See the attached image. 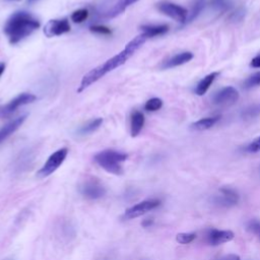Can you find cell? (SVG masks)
<instances>
[{"label":"cell","mask_w":260,"mask_h":260,"mask_svg":"<svg viewBox=\"0 0 260 260\" xmlns=\"http://www.w3.org/2000/svg\"><path fill=\"white\" fill-rule=\"evenodd\" d=\"M69 30H70V24L66 18L51 19L46 23L44 27V34L48 38L58 37L68 32Z\"/></svg>","instance_id":"cell-10"},{"label":"cell","mask_w":260,"mask_h":260,"mask_svg":"<svg viewBox=\"0 0 260 260\" xmlns=\"http://www.w3.org/2000/svg\"><path fill=\"white\" fill-rule=\"evenodd\" d=\"M88 16V11L87 9L81 8V9H77L75 10L72 14H71V20L75 23H81L83 22Z\"/></svg>","instance_id":"cell-27"},{"label":"cell","mask_w":260,"mask_h":260,"mask_svg":"<svg viewBox=\"0 0 260 260\" xmlns=\"http://www.w3.org/2000/svg\"><path fill=\"white\" fill-rule=\"evenodd\" d=\"M196 239V234L195 233H180L176 236V241L179 244L186 245L192 243Z\"/></svg>","instance_id":"cell-26"},{"label":"cell","mask_w":260,"mask_h":260,"mask_svg":"<svg viewBox=\"0 0 260 260\" xmlns=\"http://www.w3.org/2000/svg\"><path fill=\"white\" fill-rule=\"evenodd\" d=\"M144 125V115L140 111H133L130 116V133L132 137H136L142 130Z\"/></svg>","instance_id":"cell-15"},{"label":"cell","mask_w":260,"mask_h":260,"mask_svg":"<svg viewBox=\"0 0 260 260\" xmlns=\"http://www.w3.org/2000/svg\"><path fill=\"white\" fill-rule=\"evenodd\" d=\"M243 16H244V11L242 10V9H239V10H237L236 12H233L232 14H231V19L232 20H234V21H238V20H241L242 18H243Z\"/></svg>","instance_id":"cell-31"},{"label":"cell","mask_w":260,"mask_h":260,"mask_svg":"<svg viewBox=\"0 0 260 260\" xmlns=\"http://www.w3.org/2000/svg\"><path fill=\"white\" fill-rule=\"evenodd\" d=\"M159 205H160V200H158V199L143 200V201L129 207L128 209H126V211L124 213V218L132 219V218L141 216V215L147 213L148 211L158 207Z\"/></svg>","instance_id":"cell-7"},{"label":"cell","mask_w":260,"mask_h":260,"mask_svg":"<svg viewBox=\"0 0 260 260\" xmlns=\"http://www.w3.org/2000/svg\"><path fill=\"white\" fill-rule=\"evenodd\" d=\"M238 201H239L238 193L235 190L230 188H221L219 190V194L214 196V203L224 207L235 205L238 203Z\"/></svg>","instance_id":"cell-12"},{"label":"cell","mask_w":260,"mask_h":260,"mask_svg":"<svg viewBox=\"0 0 260 260\" xmlns=\"http://www.w3.org/2000/svg\"><path fill=\"white\" fill-rule=\"evenodd\" d=\"M205 6V0H196L195 3L192 5L190 12H188V16L185 23L193 21L203 10Z\"/></svg>","instance_id":"cell-21"},{"label":"cell","mask_w":260,"mask_h":260,"mask_svg":"<svg viewBox=\"0 0 260 260\" xmlns=\"http://www.w3.org/2000/svg\"><path fill=\"white\" fill-rule=\"evenodd\" d=\"M232 6L231 0H211L210 7L216 12H224Z\"/></svg>","instance_id":"cell-23"},{"label":"cell","mask_w":260,"mask_h":260,"mask_svg":"<svg viewBox=\"0 0 260 260\" xmlns=\"http://www.w3.org/2000/svg\"><path fill=\"white\" fill-rule=\"evenodd\" d=\"M260 116V104H254L243 109L241 112V118L244 121H250Z\"/></svg>","instance_id":"cell-19"},{"label":"cell","mask_w":260,"mask_h":260,"mask_svg":"<svg viewBox=\"0 0 260 260\" xmlns=\"http://www.w3.org/2000/svg\"><path fill=\"white\" fill-rule=\"evenodd\" d=\"M152 223H153V220H152V219H149V218L144 219V220L141 222L142 226H144V228H148V226H150Z\"/></svg>","instance_id":"cell-34"},{"label":"cell","mask_w":260,"mask_h":260,"mask_svg":"<svg viewBox=\"0 0 260 260\" xmlns=\"http://www.w3.org/2000/svg\"><path fill=\"white\" fill-rule=\"evenodd\" d=\"M146 40H147V38L143 34L136 36L125 46V48L120 53H118L117 55L108 59L104 64H102V65L93 68L89 72H87L82 77V79L80 81V85L78 87V92L82 91L83 89H85L86 87L91 85L93 82L98 81L100 78H102L108 72L123 65L145 43Z\"/></svg>","instance_id":"cell-1"},{"label":"cell","mask_w":260,"mask_h":260,"mask_svg":"<svg viewBox=\"0 0 260 260\" xmlns=\"http://www.w3.org/2000/svg\"><path fill=\"white\" fill-rule=\"evenodd\" d=\"M250 65L253 67V68H260V54L255 56L252 60H251V63Z\"/></svg>","instance_id":"cell-32"},{"label":"cell","mask_w":260,"mask_h":260,"mask_svg":"<svg viewBox=\"0 0 260 260\" xmlns=\"http://www.w3.org/2000/svg\"><path fill=\"white\" fill-rule=\"evenodd\" d=\"M8 1H20V0H8Z\"/></svg>","instance_id":"cell-37"},{"label":"cell","mask_w":260,"mask_h":260,"mask_svg":"<svg viewBox=\"0 0 260 260\" xmlns=\"http://www.w3.org/2000/svg\"><path fill=\"white\" fill-rule=\"evenodd\" d=\"M79 192L88 199H99L106 194V188L96 180H87L79 187Z\"/></svg>","instance_id":"cell-9"},{"label":"cell","mask_w":260,"mask_h":260,"mask_svg":"<svg viewBox=\"0 0 260 260\" xmlns=\"http://www.w3.org/2000/svg\"><path fill=\"white\" fill-rule=\"evenodd\" d=\"M256 86H260V71L250 75L243 82V87L245 89H250Z\"/></svg>","instance_id":"cell-24"},{"label":"cell","mask_w":260,"mask_h":260,"mask_svg":"<svg viewBox=\"0 0 260 260\" xmlns=\"http://www.w3.org/2000/svg\"><path fill=\"white\" fill-rule=\"evenodd\" d=\"M219 119H220L219 116L202 118V119L192 123L191 124V129L195 130V131H204V130L210 129L211 127H213L219 121Z\"/></svg>","instance_id":"cell-17"},{"label":"cell","mask_w":260,"mask_h":260,"mask_svg":"<svg viewBox=\"0 0 260 260\" xmlns=\"http://www.w3.org/2000/svg\"><path fill=\"white\" fill-rule=\"evenodd\" d=\"M156 7L162 14L175 19L176 21L183 23L186 22L188 16V11L186 8L169 1H162L157 3Z\"/></svg>","instance_id":"cell-5"},{"label":"cell","mask_w":260,"mask_h":260,"mask_svg":"<svg viewBox=\"0 0 260 260\" xmlns=\"http://www.w3.org/2000/svg\"><path fill=\"white\" fill-rule=\"evenodd\" d=\"M218 260H241V258L236 254H229V255H225V256L221 257Z\"/></svg>","instance_id":"cell-33"},{"label":"cell","mask_w":260,"mask_h":260,"mask_svg":"<svg viewBox=\"0 0 260 260\" xmlns=\"http://www.w3.org/2000/svg\"><path fill=\"white\" fill-rule=\"evenodd\" d=\"M40 27V21L27 11L12 13L4 24V32L10 44L15 45Z\"/></svg>","instance_id":"cell-2"},{"label":"cell","mask_w":260,"mask_h":260,"mask_svg":"<svg viewBox=\"0 0 260 260\" xmlns=\"http://www.w3.org/2000/svg\"><path fill=\"white\" fill-rule=\"evenodd\" d=\"M102 123H103V118H96V119L88 122L84 126H82L79 129V133L80 134H89V133L95 131L96 129H99L100 126L102 125Z\"/></svg>","instance_id":"cell-22"},{"label":"cell","mask_w":260,"mask_h":260,"mask_svg":"<svg viewBox=\"0 0 260 260\" xmlns=\"http://www.w3.org/2000/svg\"><path fill=\"white\" fill-rule=\"evenodd\" d=\"M238 100H239V92L233 86H226V87L221 88L212 98L213 104L220 106V107L232 106Z\"/></svg>","instance_id":"cell-8"},{"label":"cell","mask_w":260,"mask_h":260,"mask_svg":"<svg viewBox=\"0 0 260 260\" xmlns=\"http://www.w3.org/2000/svg\"><path fill=\"white\" fill-rule=\"evenodd\" d=\"M138 0H120L114 7H112L108 12V17H115L119 14H121L127 7L134 4Z\"/></svg>","instance_id":"cell-20"},{"label":"cell","mask_w":260,"mask_h":260,"mask_svg":"<svg viewBox=\"0 0 260 260\" xmlns=\"http://www.w3.org/2000/svg\"><path fill=\"white\" fill-rule=\"evenodd\" d=\"M247 229L252 232L253 234L257 235L260 237V222L259 221H256V220H253V221H250L247 225Z\"/></svg>","instance_id":"cell-30"},{"label":"cell","mask_w":260,"mask_h":260,"mask_svg":"<svg viewBox=\"0 0 260 260\" xmlns=\"http://www.w3.org/2000/svg\"><path fill=\"white\" fill-rule=\"evenodd\" d=\"M161 107H162V101L158 98L149 99L144 105V109L148 112H155L159 110Z\"/></svg>","instance_id":"cell-25"},{"label":"cell","mask_w":260,"mask_h":260,"mask_svg":"<svg viewBox=\"0 0 260 260\" xmlns=\"http://www.w3.org/2000/svg\"><path fill=\"white\" fill-rule=\"evenodd\" d=\"M141 34H143L147 39L153 38L157 36L165 35L169 31V25L168 24H144L140 27Z\"/></svg>","instance_id":"cell-16"},{"label":"cell","mask_w":260,"mask_h":260,"mask_svg":"<svg viewBox=\"0 0 260 260\" xmlns=\"http://www.w3.org/2000/svg\"><path fill=\"white\" fill-rule=\"evenodd\" d=\"M193 54L191 52H182L180 54H177L175 56H173L172 58L166 60L164 62V64L161 65V67L164 69H169V68H173L176 66H180L183 65L187 62H189L190 60L193 59Z\"/></svg>","instance_id":"cell-14"},{"label":"cell","mask_w":260,"mask_h":260,"mask_svg":"<svg viewBox=\"0 0 260 260\" xmlns=\"http://www.w3.org/2000/svg\"><path fill=\"white\" fill-rule=\"evenodd\" d=\"M35 1H38V0H27V2H29V3H32Z\"/></svg>","instance_id":"cell-36"},{"label":"cell","mask_w":260,"mask_h":260,"mask_svg":"<svg viewBox=\"0 0 260 260\" xmlns=\"http://www.w3.org/2000/svg\"><path fill=\"white\" fill-rule=\"evenodd\" d=\"M26 116L22 115L20 117H17L15 119H13L12 121L8 122L7 124H5L3 127L0 128V144L7 139L11 134H13L24 122Z\"/></svg>","instance_id":"cell-13"},{"label":"cell","mask_w":260,"mask_h":260,"mask_svg":"<svg viewBox=\"0 0 260 260\" xmlns=\"http://www.w3.org/2000/svg\"><path fill=\"white\" fill-rule=\"evenodd\" d=\"M4 70H5V63L1 62V63H0V76L2 75V73L4 72Z\"/></svg>","instance_id":"cell-35"},{"label":"cell","mask_w":260,"mask_h":260,"mask_svg":"<svg viewBox=\"0 0 260 260\" xmlns=\"http://www.w3.org/2000/svg\"><path fill=\"white\" fill-rule=\"evenodd\" d=\"M67 154H68V149L66 147L60 148V149L56 150L55 152H53L48 157V159L43 165V167L39 170L38 176L41 178H45V177H48L51 174H53L63 164Z\"/></svg>","instance_id":"cell-4"},{"label":"cell","mask_w":260,"mask_h":260,"mask_svg":"<svg viewBox=\"0 0 260 260\" xmlns=\"http://www.w3.org/2000/svg\"><path fill=\"white\" fill-rule=\"evenodd\" d=\"M217 75H218V72H211V73L207 74L205 77H203L196 85L195 93L197 95H203L208 90L210 85L213 83V81L217 77Z\"/></svg>","instance_id":"cell-18"},{"label":"cell","mask_w":260,"mask_h":260,"mask_svg":"<svg viewBox=\"0 0 260 260\" xmlns=\"http://www.w3.org/2000/svg\"><path fill=\"white\" fill-rule=\"evenodd\" d=\"M127 157L128 155L124 152L114 149H105L98 152L93 159L106 172L114 175H121L123 174L122 164L127 159Z\"/></svg>","instance_id":"cell-3"},{"label":"cell","mask_w":260,"mask_h":260,"mask_svg":"<svg viewBox=\"0 0 260 260\" xmlns=\"http://www.w3.org/2000/svg\"><path fill=\"white\" fill-rule=\"evenodd\" d=\"M235 234L232 231L226 230H208L205 235V242L211 246H217L234 239Z\"/></svg>","instance_id":"cell-11"},{"label":"cell","mask_w":260,"mask_h":260,"mask_svg":"<svg viewBox=\"0 0 260 260\" xmlns=\"http://www.w3.org/2000/svg\"><path fill=\"white\" fill-rule=\"evenodd\" d=\"M245 150H246L247 152H257V151H259V150H260V136L257 137V138H255L252 142H250V143L246 146Z\"/></svg>","instance_id":"cell-29"},{"label":"cell","mask_w":260,"mask_h":260,"mask_svg":"<svg viewBox=\"0 0 260 260\" xmlns=\"http://www.w3.org/2000/svg\"><path fill=\"white\" fill-rule=\"evenodd\" d=\"M89 30L91 32H94V34H98V35H102V36H107V35H110L112 32L109 27L104 26V25H91L89 27Z\"/></svg>","instance_id":"cell-28"},{"label":"cell","mask_w":260,"mask_h":260,"mask_svg":"<svg viewBox=\"0 0 260 260\" xmlns=\"http://www.w3.org/2000/svg\"><path fill=\"white\" fill-rule=\"evenodd\" d=\"M36 100V95L29 92H22L12 99L10 102L0 107V117H8L12 113H14L19 107L32 103Z\"/></svg>","instance_id":"cell-6"}]
</instances>
